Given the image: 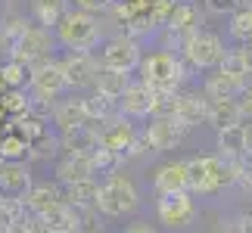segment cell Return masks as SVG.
<instances>
[{
  "mask_svg": "<svg viewBox=\"0 0 252 233\" xmlns=\"http://www.w3.org/2000/svg\"><path fill=\"white\" fill-rule=\"evenodd\" d=\"M240 162L221 159L218 152L193 155V159H187V190L193 196H218V193L230 190L237 183Z\"/></svg>",
  "mask_w": 252,
  "mask_h": 233,
  "instance_id": "cell-1",
  "label": "cell"
},
{
  "mask_svg": "<svg viewBox=\"0 0 252 233\" xmlns=\"http://www.w3.org/2000/svg\"><path fill=\"white\" fill-rule=\"evenodd\" d=\"M28 65L19 62V59H3L0 62V78H3L6 87H25L28 84Z\"/></svg>",
  "mask_w": 252,
  "mask_h": 233,
  "instance_id": "cell-36",
  "label": "cell"
},
{
  "mask_svg": "<svg viewBox=\"0 0 252 233\" xmlns=\"http://www.w3.org/2000/svg\"><path fill=\"white\" fill-rule=\"evenodd\" d=\"M96 137H100L103 146L119 152L125 159V165L131 159H140V155L150 152L143 137H140V131H137V121L125 118V115H112V118H106V121H96Z\"/></svg>",
  "mask_w": 252,
  "mask_h": 233,
  "instance_id": "cell-6",
  "label": "cell"
},
{
  "mask_svg": "<svg viewBox=\"0 0 252 233\" xmlns=\"http://www.w3.org/2000/svg\"><path fill=\"white\" fill-rule=\"evenodd\" d=\"M131 81H134L131 72H115V69H103L100 65V72L94 78V90L109 96V100H119V96L131 87Z\"/></svg>",
  "mask_w": 252,
  "mask_h": 233,
  "instance_id": "cell-22",
  "label": "cell"
},
{
  "mask_svg": "<svg viewBox=\"0 0 252 233\" xmlns=\"http://www.w3.org/2000/svg\"><path fill=\"white\" fill-rule=\"evenodd\" d=\"M215 152L221 159H230V162H240L249 155V134L243 124H230V128H221L215 131Z\"/></svg>",
  "mask_w": 252,
  "mask_h": 233,
  "instance_id": "cell-21",
  "label": "cell"
},
{
  "mask_svg": "<svg viewBox=\"0 0 252 233\" xmlns=\"http://www.w3.org/2000/svg\"><path fill=\"white\" fill-rule=\"evenodd\" d=\"M187 134H190V131L184 128L178 118H147V124H143V131H140V137H143V143H147L150 152L165 155V152H174V149H178Z\"/></svg>",
  "mask_w": 252,
  "mask_h": 233,
  "instance_id": "cell-12",
  "label": "cell"
},
{
  "mask_svg": "<svg viewBox=\"0 0 252 233\" xmlns=\"http://www.w3.org/2000/svg\"><path fill=\"white\" fill-rule=\"evenodd\" d=\"M50 31H53V41H56L60 50H96L106 37L103 16L81 13V9H75V6L65 9Z\"/></svg>",
  "mask_w": 252,
  "mask_h": 233,
  "instance_id": "cell-2",
  "label": "cell"
},
{
  "mask_svg": "<svg viewBox=\"0 0 252 233\" xmlns=\"http://www.w3.org/2000/svg\"><path fill=\"white\" fill-rule=\"evenodd\" d=\"M87 121L91 118H87V109H84V96H60L50 109V124L56 134H69Z\"/></svg>",
  "mask_w": 252,
  "mask_h": 233,
  "instance_id": "cell-16",
  "label": "cell"
},
{
  "mask_svg": "<svg viewBox=\"0 0 252 233\" xmlns=\"http://www.w3.org/2000/svg\"><path fill=\"white\" fill-rule=\"evenodd\" d=\"M206 124H212L215 131L240 124V103L237 100H209V118Z\"/></svg>",
  "mask_w": 252,
  "mask_h": 233,
  "instance_id": "cell-28",
  "label": "cell"
},
{
  "mask_svg": "<svg viewBox=\"0 0 252 233\" xmlns=\"http://www.w3.org/2000/svg\"><path fill=\"white\" fill-rule=\"evenodd\" d=\"M0 162H28V143L16 131H6L0 137Z\"/></svg>",
  "mask_w": 252,
  "mask_h": 233,
  "instance_id": "cell-34",
  "label": "cell"
},
{
  "mask_svg": "<svg viewBox=\"0 0 252 233\" xmlns=\"http://www.w3.org/2000/svg\"><path fill=\"white\" fill-rule=\"evenodd\" d=\"M199 215L196 196L190 190H178V193H156V218L159 224H165L168 230H184L190 227Z\"/></svg>",
  "mask_w": 252,
  "mask_h": 233,
  "instance_id": "cell-8",
  "label": "cell"
},
{
  "mask_svg": "<svg viewBox=\"0 0 252 233\" xmlns=\"http://www.w3.org/2000/svg\"><path fill=\"white\" fill-rule=\"evenodd\" d=\"M96 59H100L103 69H115V72H137L140 65V56H143V41L125 34V31H115L109 37H103V44L96 47Z\"/></svg>",
  "mask_w": 252,
  "mask_h": 233,
  "instance_id": "cell-7",
  "label": "cell"
},
{
  "mask_svg": "<svg viewBox=\"0 0 252 233\" xmlns=\"http://www.w3.org/2000/svg\"><path fill=\"white\" fill-rule=\"evenodd\" d=\"M34 183L28 162H0V196L22 199Z\"/></svg>",
  "mask_w": 252,
  "mask_h": 233,
  "instance_id": "cell-19",
  "label": "cell"
},
{
  "mask_svg": "<svg viewBox=\"0 0 252 233\" xmlns=\"http://www.w3.org/2000/svg\"><path fill=\"white\" fill-rule=\"evenodd\" d=\"M63 187L60 183H50V180H34L32 187H28V193L22 196V205H25V211L32 218H44V215H50V211L56 208V205H63Z\"/></svg>",
  "mask_w": 252,
  "mask_h": 233,
  "instance_id": "cell-13",
  "label": "cell"
},
{
  "mask_svg": "<svg viewBox=\"0 0 252 233\" xmlns=\"http://www.w3.org/2000/svg\"><path fill=\"white\" fill-rule=\"evenodd\" d=\"M122 233H159V230H156V224H150L147 218H134L122 227Z\"/></svg>",
  "mask_w": 252,
  "mask_h": 233,
  "instance_id": "cell-39",
  "label": "cell"
},
{
  "mask_svg": "<svg viewBox=\"0 0 252 233\" xmlns=\"http://www.w3.org/2000/svg\"><path fill=\"white\" fill-rule=\"evenodd\" d=\"M153 193H178L187 190V159H168L153 168Z\"/></svg>",
  "mask_w": 252,
  "mask_h": 233,
  "instance_id": "cell-20",
  "label": "cell"
},
{
  "mask_svg": "<svg viewBox=\"0 0 252 233\" xmlns=\"http://www.w3.org/2000/svg\"><path fill=\"white\" fill-rule=\"evenodd\" d=\"M69 211H72V233H103V215L96 208L69 205Z\"/></svg>",
  "mask_w": 252,
  "mask_h": 233,
  "instance_id": "cell-30",
  "label": "cell"
},
{
  "mask_svg": "<svg viewBox=\"0 0 252 233\" xmlns=\"http://www.w3.org/2000/svg\"><path fill=\"white\" fill-rule=\"evenodd\" d=\"M56 53H60V47L53 41V31L44 28V25H34L32 19H28V25H25V31L19 37V44H16V50H13L9 59H19V62L32 65L37 59H50Z\"/></svg>",
  "mask_w": 252,
  "mask_h": 233,
  "instance_id": "cell-10",
  "label": "cell"
},
{
  "mask_svg": "<svg viewBox=\"0 0 252 233\" xmlns=\"http://www.w3.org/2000/svg\"><path fill=\"white\" fill-rule=\"evenodd\" d=\"M137 81L147 84L150 90H165V93H178L187 75H184L181 56L165 47H156V50H143L140 65H137Z\"/></svg>",
  "mask_w": 252,
  "mask_h": 233,
  "instance_id": "cell-4",
  "label": "cell"
},
{
  "mask_svg": "<svg viewBox=\"0 0 252 233\" xmlns=\"http://www.w3.org/2000/svg\"><path fill=\"white\" fill-rule=\"evenodd\" d=\"M47 118H41V115H32V112H22V115H16V118H6V131H16L19 137H22L25 143H34L37 137H44L47 131Z\"/></svg>",
  "mask_w": 252,
  "mask_h": 233,
  "instance_id": "cell-26",
  "label": "cell"
},
{
  "mask_svg": "<svg viewBox=\"0 0 252 233\" xmlns=\"http://www.w3.org/2000/svg\"><path fill=\"white\" fill-rule=\"evenodd\" d=\"M234 227H237V233H252V208L249 211H240Z\"/></svg>",
  "mask_w": 252,
  "mask_h": 233,
  "instance_id": "cell-40",
  "label": "cell"
},
{
  "mask_svg": "<svg viewBox=\"0 0 252 233\" xmlns=\"http://www.w3.org/2000/svg\"><path fill=\"white\" fill-rule=\"evenodd\" d=\"M63 152V146H60V134H50L47 131L44 137H37L34 143H28V162H50V159H56V155Z\"/></svg>",
  "mask_w": 252,
  "mask_h": 233,
  "instance_id": "cell-31",
  "label": "cell"
},
{
  "mask_svg": "<svg viewBox=\"0 0 252 233\" xmlns=\"http://www.w3.org/2000/svg\"><path fill=\"white\" fill-rule=\"evenodd\" d=\"M0 109L6 112V118H16V115L28 112V90L25 87H6L0 93Z\"/></svg>",
  "mask_w": 252,
  "mask_h": 233,
  "instance_id": "cell-35",
  "label": "cell"
},
{
  "mask_svg": "<svg viewBox=\"0 0 252 233\" xmlns=\"http://www.w3.org/2000/svg\"><path fill=\"white\" fill-rule=\"evenodd\" d=\"M96 193H100V177H87V180L72 183V187H63V199L69 205L96 208Z\"/></svg>",
  "mask_w": 252,
  "mask_h": 233,
  "instance_id": "cell-27",
  "label": "cell"
},
{
  "mask_svg": "<svg viewBox=\"0 0 252 233\" xmlns=\"http://www.w3.org/2000/svg\"><path fill=\"white\" fill-rule=\"evenodd\" d=\"M143 208V196L125 171L100 177V193H96V211L103 218H131Z\"/></svg>",
  "mask_w": 252,
  "mask_h": 233,
  "instance_id": "cell-5",
  "label": "cell"
},
{
  "mask_svg": "<svg viewBox=\"0 0 252 233\" xmlns=\"http://www.w3.org/2000/svg\"><path fill=\"white\" fill-rule=\"evenodd\" d=\"M25 218H28V211L22 205V199L0 196V233H13V227Z\"/></svg>",
  "mask_w": 252,
  "mask_h": 233,
  "instance_id": "cell-33",
  "label": "cell"
},
{
  "mask_svg": "<svg viewBox=\"0 0 252 233\" xmlns=\"http://www.w3.org/2000/svg\"><path fill=\"white\" fill-rule=\"evenodd\" d=\"M243 3H246V6H252V0H243Z\"/></svg>",
  "mask_w": 252,
  "mask_h": 233,
  "instance_id": "cell-42",
  "label": "cell"
},
{
  "mask_svg": "<svg viewBox=\"0 0 252 233\" xmlns=\"http://www.w3.org/2000/svg\"><path fill=\"white\" fill-rule=\"evenodd\" d=\"M84 109H87V118L91 121H106L112 115H119V100H109V96L94 90L91 96H84Z\"/></svg>",
  "mask_w": 252,
  "mask_h": 233,
  "instance_id": "cell-32",
  "label": "cell"
},
{
  "mask_svg": "<svg viewBox=\"0 0 252 233\" xmlns=\"http://www.w3.org/2000/svg\"><path fill=\"white\" fill-rule=\"evenodd\" d=\"M69 6H72L69 0H28V19H32L34 25L53 28Z\"/></svg>",
  "mask_w": 252,
  "mask_h": 233,
  "instance_id": "cell-23",
  "label": "cell"
},
{
  "mask_svg": "<svg viewBox=\"0 0 252 233\" xmlns=\"http://www.w3.org/2000/svg\"><path fill=\"white\" fill-rule=\"evenodd\" d=\"M174 118H178L187 131L206 124L209 118V96L199 90V87H190V90H178V109H174Z\"/></svg>",
  "mask_w": 252,
  "mask_h": 233,
  "instance_id": "cell-15",
  "label": "cell"
},
{
  "mask_svg": "<svg viewBox=\"0 0 252 233\" xmlns=\"http://www.w3.org/2000/svg\"><path fill=\"white\" fill-rule=\"evenodd\" d=\"M150 112H153V90L134 78L131 87L119 96V115H125L131 121H147Z\"/></svg>",
  "mask_w": 252,
  "mask_h": 233,
  "instance_id": "cell-17",
  "label": "cell"
},
{
  "mask_svg": "<svg viewBox=\"0 0 252 233\" xmlns=\"http://www.w3.org/2000/svg\"><path fill=\"white\" fill-rule=\"evenodd\" d=\"M227 44L246 47L252 44V6H240L227 16Z\"/></svg>",
  "mask_w": 252,
  "mask_h": 233,
  "instance_id": "cell-25",
  "label": "cell"
},
{
  "mask_svg": "<svg viewBox=\"0 0 252 233\" xmlns=\"http://www.w3.org/2000/svg\"><path fill=\"white\" fill-rule=\"evenodd\" d=\"M75 9H81V13H94V16H103L106 9H109L115 0H69Z\"/></svg>",
  "mask_w": 252,
  "mask_h": 233,
  "instance_id": "cell-38",
  "label": "cell"
},
{
  "mask_svg": "<svg viewBox=\"0 0 252 233\" xmlns=\"http://www.w3.org/2000/svg\"><path fill=\"white\" fill-rule=\"evenodd\" d=\"M100 137H96V121H87L81 128H75L69 134H60V146L63 152H91Z\"/></svg>",
  "mask_w": 252,
  "mask_h": 233,
  "instance_id": "cell-24",
  "label": "cell"
},
{
  "mask_svg": "<svg viewBox=\"0 0 252 233\" xmlns=\"http://www.w3.org/2000/svg\"><path fill=\"white\" fill-rule=\"evenodd\" d=\"M199 3H202V13H206V16L224 19V16L234 13V9L243 6V0H199Z\"/></svg>",
  "mask_w": 252,
  "mask_h": 233,
  "instance_id": "cell-37",
  "label": "cell"
},
{
  "mask_svg": "<svg viewBox=\"0 0 252 233\" xmlns=\"http://www.w3.org/2000/svg\"><path fill=\"white\" fill-rule=\"evenodd\" d=\"M249 155H252V152H249Z\"/></svg>",
  "mask_w": 252,
  "mask_h": 233,
  "instance_id": "cell-43",
  "label": "cell"
},
{
  "mask_svg": "<svg viewBox=\"0 0 252 233\" xmlns=\"http://www.w3.org/2000/svg\"><path fill=\"white\" fill-rule=\"evenodd\" d=\"M3 134H6V124H0V137H3Z\"/></svg>",
  "mask_w": 252,
  "mask_h": 233,
  "instance_id": "cell-41",
  "label": "cell"
},
{
  "mask_svg": "<svg viewBox=\"0 0 252 233\" xmlns=\"http://www.w3.org/2000/svg\"><path fill=\"white\" fill-rule=\"evenodd\" d=\"M199 90L209 96V100H237L243 93V81L237 75H230L224 69H212L202 75L199 81Z\"/></svg>",
  "mask_w": 252,
  "mask_h": 233,
  "instance_id": "cell-18",
  "label": "cell"
},
{
  "mask_svg": "<svg viewBox=\"0 0 252 233\" xmlns=\"http://www.w3.org/2000/svg\"><path fill=\"white\" fill-rule=\"evenodd\" d=\"M227 50H230V44H227L218 31H209V28H199V31H193L187 41L181 44V50H178L187 81H190V78H196L199 72L218 69V65L224 62Z\"/></svg>",
  "mask_w": 252,
  "mask_h": 233,
  "instance_id": "cell-3",
  "label": "cell"
},
{
  "mask_svg": "<svg viewBox=\"0 0 252 233\" xmlns=\"http://www.w3.org/2000/svg\"><path fill=\"white\" fill-rule=\"evenodd\" d=\"M56 62H60V69L65 75L69 90H87V87H94V78L100 72V59H96L94 50H60Z\"/></svg>",
  "mask_w": 252,
  "mask_h": 233,
  "instance_id": "cell-9",
  "label": "cell"
},
{
  "mask_svg": "<svg viewBox=\"0 0 252 233\" xmlns=\"http://www.w3.org/2000/svg\"><path fill=\"white\" fill-rule=\"evenodd\" d=\"M25 90H28V100H37V103H47V106H53L60 96H65L69 93V84H65V75L60 69V62L53 59V62L41 65V69H34L28 75Z\"/></svg>",
  "mask_w": 252,
  "mask_h": 233,
  "instance_id": "cell-11",
  "label": "cell"
},
{
  "mask_svg": "<svg viewBox=\"0 0 252 233\" xmlns=\"http://www.w3.org/2000/svg\"><path fill=\"white\" fill-rule=\"evenodd\" d=\"M91 165H94V174L96 177H106V174H115L125 168V159L119 152H112L109 146H103V143H96L91 149Z\"/></svg>",
  "mask_w": 252,
  "mask_h": 233,
  "instance_id": "cell-29",
  "label": "cell"
},
{
  "mask_svg": "<svg viewBox=\"0 0 252 233\" xmlns=\"http://www.w3.org/2000/svg\"><path fill=\"white\" fill-rule=\"evenodd\" d=\"M87 177H96L94 165H91V152H60L56 155L53 180L60 187H72V183L87 180Z\"/></svg>",
  "mask_w": 252,
  "mask_h": 233,
  "instance_id": "cell-14",
  "label": "cell"
}]
</instances>
